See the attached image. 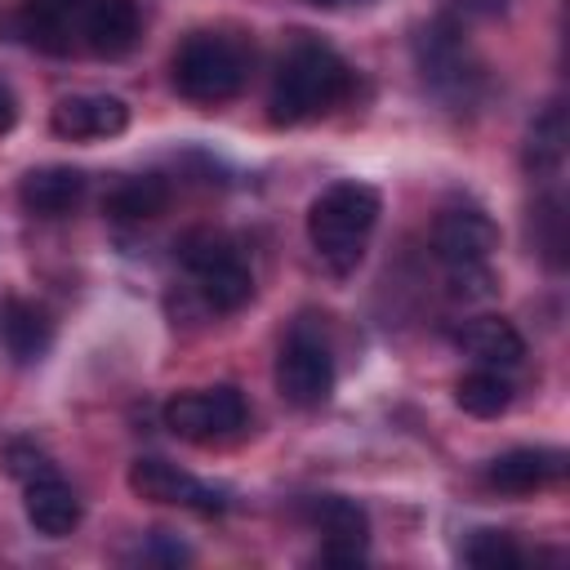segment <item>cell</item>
Here are the masks:
<instances>
[{
    "label": "cell",
    "mask_w": 570,
    "mask_h": 570,
    "mask_svg": "<svg viewBox=\"0 0 570 570\" xmlns=\"http://www.w3.org/2000/svg\"><path fill=\"white\" fill-rule=\"evenodd\" d=\"M352 89V67L316 36H294V45L281 53L272 76V120L276 125H303L334 102H343Z\"/></svg>",
    "instance_id": "obj_1"
},
{
    "label": "cell",
    "mask_w": 570,
    "mask_h": 570,
    "mask_svg": "<svg viewBox=\"0 0 570 570\" xmlns=\"http://www.w3.org/2000/svg\"><path fill=\"white\" fill-rule=\"evenodd\" d=\"M379 191L370 183H330L312 209H307V240L312 249L334 267V272H352L361 263V249H365V236L374 232L379 223Z\"/></svg>",
    "instance_id": "obj_2"
},
{
    "label": "cell",
    "mask_w": 570,
    "mask_h": 570,
    "mask_svg": "<svg viewBox=\"0 0 570 570\" xmlns=\"http://www.w3.org/2000/svg\"><path fill=\"white\" fill-rule=\"evenodd\" d=\"M169 80L191 102H227L249 80V49L223 31H191L174 49Z\"/></svg>",
    "instance_id": "obj_3"
},
{
    "label": "cell",
    "mask_w": 570,
    "mask_h": 570,
    "mask_svg": "<svg viewBox=\"0 0 570 570\" xmlns=\"http://www.w3.org/2000/svg\"><path fill=\"white\" fill-rule=\"evenodd\" d=\"M183 263L187 272L196 276L205 303L214 312H236L249 303L254 294V272L245 267L240 249H232L223 236H209V232H196L183 240Z\"/></svg>",
    "instance_id": "obj_4"
},
{
    "label": "cell",
    "mask_w": 570,
    "mask_h": 570,
    "mask_svg": "<svg viewBox=\"0 0 570 570\" xmlns=\"http://www.w3.org/2000/svg\"><path fill=\"white\" fill-rule=\"evenodd\" d=\"M414 58H419L423 80H428L441 98H450V102H472V94H476V85H481V67H476V58H472V49H468V40L459 36L454 22H445V18L428 22V27L414 36Z\"/></svg>",
    "instance_id": "obj_5"
},
{
    "label": "cell",
    "mask_w": 570,
    "mask_h": 570,
    "mask_svg": "<svg viewBox=\"0 0 570 570\" xmlns=\"http://www.w3.org/2000/svg\"><path fill=\"white\" fill-rule=\"evenodd\" d=\"M276 392L289 401V405H325L330 392H334V356H330V343L312 330H294L276 356Z\"/></svg>",
    "instance_id": "obj_6"
},
{
    "label": "cell",
    "mask_w": 570,
    "mask_h": 570,
    "mask_svg": "<svg viewBox=\"0 0 570 570\" xmlns=\"http://www.w3.org/2000/svg\"><path fill=\"white\" fill-rule=\"evenodd\" d=\"M165 423L183 441H227L249 423V405L236 387H205V392H178L165 405Z\"/></svg>",
    "instance_id": "obj_7"
},
{
    "label": "cell",
    "mask_w": 570,
    "mask_h": 570,
    "mask_svg": "<svg viewBox=\"0 0 570 570\" xmlns=\"http://www.w3.org/2000/svg\"><path fill=\"white\" fill-rule=\"evenodd\" d=\"M303 517L325 534V548L316 552V561H338V566H356L365 561V539H370V517L356 499L343 494H312L303 503Z\"/></svg>",
    "instance_id": "obj_8"
},
{
    "label": "cell",
    "mask_w": 570,
    "mask_h": 570,
    "mask_svg": "<svg viewBox=\"0 0 570 570\" xmlns=\"http://www.w3.org/2000/svg\"><path fill=\"white\" fill-rule=\"evenodd\" d=\"M129 490L138 499H151V503H178V508H196V512H223L227 508V494L196 481L191 472H183L178 463L169 459H134L129 463Z\"/></svg>",
    "instance_id": "obj_9"
},
{
    "label": "cell",
    "mask_w": 570,
    "mask_h": 570,
    "mask_svg": "<svg viewBox=\"0 0 570 570\" xmlns=\"http://www.w3.org/2000/svg\"><path fill=\"white\" fill-rule=\"evenodd\" d=\"M432 245H436V258L445 267H459V263H485L499 245V227L485 209L476 205H454L436 218L432 227Z\"/></svg>",
    "instance_id": "obj_10"
},
{
    "label": "cell",
    "mask_w": 570,
    "mask_h": 570,
    "mask_svg": "<svg viewBox=\"0 0 570 570\" xmlns=\"http://www.w3.org/2000/svg\"><path fill=\"white\" fill-rule=\"evenodd\" d=\"M49 125H53L58 138H71V142H80V138H116L129 125V107L116 94H71V98H62L53 107Z\"/></svg>",
    "instance_id": "obj_11"
},
{
    "label": "cell",
    "mask_w": 570,
    "mask_h": 570,
    "mask_svg": "<svg viewBox=\"0 0 570 570\" xmlns=\"http://www.w3.org/2000/svg\"><path fill=\"white\" fill-rule=\"evenodd\" d=\"M53 343V321L40 303L4 294L0 298V352L13 365H36Z\"/></svg>",
    "instance_id": "obj_12"
},
{
    "label": "cell",
    "mask_w": 570,
    "mask_h": 570,
    "mask_svg": "<svg viewBox=\"0 0 570 570\" xmlns=\"http://www.w3.org/2000/svg\"><path fill=\"white\" fill-rule=\"evenodd\" d=\"M138 40L134 0H80V49L98 58H120Z\"/></svg>",
    "instance_id": "obj_13"
},
{
    "label": "cell",
    "mask_w": 570,
    "mask_h": 570,
    "mask_svg": "<svg viewBox=\"0 0 570 570\" xmlns=\"http://www.w3.org/2000/svg\"><path fill=\"white\" fill-rule=\"evenodd\" d=\"M561 472H566V454L548 450V445H517V450H503L499 459L485 463V481L503 494L543 490V485L561 481Z\"/></svg>",
    "instance_id": "obj_14"
},
{
    "label": "cell",
    "mask_w": 570,
    "mask_h": 570,
    "mask_svg": "<svg viewBox=\"0 0 570 570\" xmlns=\"http://www.w3.org/2000/svg\"><path fill=\"white\" fill-rule=\"evenodd\" d=\"M18 31L45 53L80 49V0H22Z\"/></svg>",
    "instance_id": "obj_15"
},
{
    "label": "cell",
    "mask_w": 570,
    "mask_h": 570,
    "mask_svg": "<svg viewBox=\"0 0 570 570\" xmlns=\"http://www.w3.org/2000/svg\"><path fill=\"white\" fill-rule=\"evenodd\" d=\"M85 187H89L85 174L71 169V165H40V169H27L22 174L18 200L36 218H58V214H71L85 200Z\"/></svg>",
    "instance_id": "obj_16"
},
{
    "label": "cell",
    "mask_w": 570,
    "mask_h": 570,
    "mask_svg": "<svg viewBox=\"0 0 570 570\" xmlns=\"http://www.w3.org/2000/svg\"><path fill=\"white\" fill-rule=\"evenodd\" d=\"M27 521L40 534H49V539L71 534L80 525V499H76V490L58 472L27 481Z\"/></svg>",
    "instance_id": "obj_17"
},
{
    "label": "cell",
    "mask_w": 570,
    "mask_h": 570,
    "mask_svg": "<svg viewBox=\"0 0 570 570\" xmlns=\"http://www.w3.org/2000/svg\"><path fill=\"white\" fill-rule=\"evenodd\" d=\"M454 343H459L472 361H481V365H499V370L521 365V356H525L521 334H517L503 316H472V321H463V325L454 330Z\"/></svg>",
    "instance_id": "obj_18"
},
{
    "label": "cell",
    "mask_w": 570,
    "mask_h": 570,
    "mask_svg": "<svg viewBox=\"0 0 570 570\" xmlns=\"http://www.w3.org/2000/svg\"><path fill=\"white\" fill-rule=\"evenodd\" d=\"M169 205V183L156 178V174H138V178H125L107 191L102 209L120 223H142V218H156L160 209Z\"/></svg>",
    "instance_id": "obj_19"
},
{
    "label": "cell",
    "mask_w": 570,
    "mask_h": 570,
    "mask_svg": "<svg viewBox=\"0 0 570 570\" xmlns=\"http://www.w3.org/2000/svg\"><path fill=\"white\" fill-rule=\"evenodd\" d=\"M561 156H566V116H561V107H548V111L530 125L525 165H530V174L548 178V174L561 169Z\"/></svg>",
    "instance_id": "obj_20"
},
{
    "label": "cell",
    "mask_w": 570,
    "mask_h": 570,
    "mask_svg": "<svg viewBox=\"0 0 570 570\" xmlns=\"http://www.w3.org/2000/svg\"><path fill=\"white\" fill-rule=\"evenodd\" d=\"M454 401L476 414V419H499L508 405H512V383L499 374V370H476V374H463L459 387H454Z\"/></svg>",
    "instance_id": "obj_21"
},
{
    "label": "cell",
    "mask_w": 570,
    "mask_h": 570,
    "mask_svg": "<svg viewBox=\"0 0 570 570\" xmlns=\"http://www.w3.org/2000/svg\"><path fill=\"white\" fill-rule=\"evenodd\" d=\"M463 561L476 570H512V566H525V552L503 530H476L463 543Z\"/></svg>",
    "instance_id": "obj_22"
},
{
    "label": "cell",
    "mask_w": 570,
    "mask_h": 570,
    "mask_svg": "<svg viewBox=\"0 0 570 570\" xmlns=\"http://www.w3.org/2000/svg\"><path fill=\"white\" fill-rule=\"evenodd\" d=\"M0 463H4V472L13 476V481H36V476H49V472H58L53 468V459L36 445V441H9L4 445V454H0Z\"/></svg>",
    "instance_id": "obj_23"
},
{
    "label": "cell",
    "mask_w": 570,
    "mask_h": 570,
    "mask_svg": "<svg viewBox=\"0 0 570 570\" xmlns=\"http://www.w3.org/2000/svg\"><path fill=\"white\" fill-rule=\"evenodd\" d=\"M450 294L463 298V303H476V298H490L494 294V276L485 263H459L450 267Z\"/></svg>",
    "instance_id": "obj_24"
},
{
    "label": "cell",
    "mask_w": 570,
    "mask_h": 570,
    "mask_svg": "<svg viewBox=\"0 0 570 570\" xmlns=\"http://www.w3.org/2000/svg\"><path fill=\"white\" fill-rule=\"evenodd\" d=\"M13 120H18V98H13V89L0 80V134H9Z\"/></svg>",
    "instance_id": "obj_25"
},
{
    "label": "cell",
    "mask_w": 570,
    "mask_h": 570,
    "mask_svg": "<svg viewBox=\"0 0 570 570\" xmlns=\"http://www.w3.org/2000/svg\"><path fill=\"white\" fill-rule=\"evenodd\" d=\"M312 4H343V0H312Z\"/></svg>",
    "instance_id": "obj_26"
}]
</instances>
